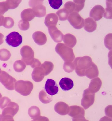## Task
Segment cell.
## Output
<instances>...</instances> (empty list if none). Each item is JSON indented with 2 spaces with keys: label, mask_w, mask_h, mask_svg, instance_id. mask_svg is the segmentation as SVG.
<instances>
[{
  "label": "cell",
  "mask_w": 112,
  "mask_h": 121,
  "mask_svg": "<svg viewBox=\"0 0 112 121\" xmlns=\"http://www.w3.org/2000/svg\"><path fill=\"white\" fill-rule=\"evenodd\" d=\"M55 50L65 61H73L75 59L73 49L62 43L57 44Z\"/></svg>",
  "instance_id": "6da1fadb"
},
{
  "label": "cell",
  "mask_w": 112,
  "mask_h": 121,
  "mask_svg": "<svg viewBox=\"0 0 112 121\" xmlns=\"http://www.w3.org/2000/svg\"><path fill=\"white\" fill-rule=\"evenodd\" d=\"M33 88V84L30 81L20 80L17 81L15 84V88L16 91L25 96L30 95Z\"/></svg>",
  "instance_id": "7a4b0ae2"
},
{
  "label": "cell",
  "mask_w": 112,
  "mask_h": 121,
  "mask_svg": "<svg viewBox=\"0 0 112 121\" xmlns=\"http://www.w3.org/2000/svg\"><path fill=\"white\" fill-rule=\"evenodd\" d=\"M43 0H30L29 5L32 8L35 17L41 18L46 15V7L43 5Z\"/></svg>",
  "instance_id": "3957f363"
},
{
  "label": "cell",
  "mask_w": 112,
  "mask_h": 121,
  "mask_svg": "<svg viewBox=\"0 0 112 121\" xmlns=\"http://www.w3.org/2000/svg\"><path fill=\"white\" fill-rule=\"evenodd\" d=\"M20 52L22 60L26 65L31 66L35 59L34 52L32 48L28 45H25L20 49Z\"/></svg>",
  "instance_id": "277c9868"
},
{
  "label": "cell",
  "mask_w": 112,
  "mask_h": 121,
  "mask_svg": "<svg viewBox=\"0 0 112 121\" xmlns=\"http://www.w3.org/2000/svg\"><path fill=\"white\" fill-rule=\"evenodd\" d=\"M76 71L77 72L83 71V70L88 69L92 65V59L88 56L76 58L75 61Z\"/></svg>",
  "instance_id": "5b68a950"
},
{
  "label": "cell",
  "mask_w": 112,
  "mask_h": 121,
  "mask_svg": "<svg viewBox=\"0 0 112 121\" xmlns=\"http://www.w3.org/2000/svg\"><path fill=\"white\" fill-rule=\"evenodd\" d=\"M0 82L6 89L9 90H13L14 89L16 80L7 72L2 71L0 74Z\"/></svg>",
  "instance_id": "8992f818"
},
{
  "label": "cell",
  "mask_w": 112,
  "mask_h": 121,
  "mask_svg": "<svg viewBox=\"0 0 112 121\" xmlns=\"http://www.w3.org/2000/svg\"><path fill=\"white\" fill-rule=\"evenodd\" d=\"M68 20L75 29H80L84 26L85 21L78 13L73 12L69 15Z\"/></svg>",
  "instance_id": "52a82bcc"
},
{
  "label": "cell",
  "mask_w": 112,
  "mask_h": 121,
  "mask_svg": "<svg viewBox=\"0 0 112 121\" xmlns=\"http://www.w3.org/2000/svg\"><path fill=\"white\" fill-rule=\"evenodd\" d=\"M6 41L8 45L14 47H18L22 42V37L18 32H13L6 36Z\"/></svg>",
  "instance_id": "ba28073f"
},
{
  "label": "cell",
  "mask_w": 112,
  "mask_h": 121,
  "mask_svg": "<svg viewBox=\"0 0 112 121\" xmlns=\"http://www.w3.org/2000/svg\"><path fill=\"white\" fill-rule=\"evenodd\" d=\"M19 109V106L18 104L11 102L3 110L2 116L13 117L18 113Z\"/></svg>",
  "instance_id": "9c48e42d"
},
{
  "label": "cell",
  "mask_w": 112,
  "mask_h": 121,
  "mask_svg": "<svg viewBox=\"0 0 112 121\" xmlns=\"http://www.w3.org/2000/svg\"><path fill=\"white\" fill-rule=\"evenodd\" d=\"M105 11V9L103 6L100 5H96L90 11V16L95 21H99L103 18Z\"/></svg>",
  "instance_id": "30bf717a"
},
{
  "label": "cell",
  "mask_w": 112,
  "mask_h": 121,
  "mask_svg": "<svg viewBox=\"0 0 112 121\" xmlns=\"http://www.w3.org/2000/svg\"><path fill=\"white\" fill-rule=\"evenodd\" d=\"M45 88L47 93L51 96L56 94L59 91L58 85L55 81L53 79H47Z\"/></svg>",
  "instance_id": "8fae6325"
},
{
  "label": "cell",
  "mask_w": 112,
  "mask_h": 121,
  "mask_svg": "<svg viewBox=\"0 0 112 121\" xmlns=\"http://www.w3.org/2000/svg\"><path fill=\"white\" fill-rule=\"evenodd\" d=\"M48 32L52 38L56 43H60L62 41L63 34L56 26L48 27Z\"/></svg>",
  "instance_id": "7c38bea8"
},
{
  "label": "cell",
  "mask_w": 112,
  "mask_h": 121,
  "mask_svg": "<svg viewBox=\"0 0 112 121\" xmlns=\"http://www.w3.org/2000/svg\"><path fill=\"white\" fill-rule=\"evenodd\" d=\"M32 36L34 41L39 45H43L47 42V36L42 32L40 31L35 32L33 33Z\"/></svg>",
  "instance_id": "4fadbf2b"
},
{
  "label": "cell",
  "mask_w": 112,
  "mask_h": 121,
  "mask_svg": "<svg viewBox=\"0 0 112 121\" xmlns=\"http://www.w3.org/2000/svg\"><path fill=\"white\" fill-rule=\"evenodd\" d=\"M59 84L61 89L65 91L71 89L74 86L73 81L70 78L66 77L61 79L59 82Z\"/></svg>",
  "instance_id": "5bb4252c"
},
{
  "label": "cell",
  "mask_w": 112,
  "mask_h": 121,
  "mask_svg": "<svg viewBox=\"0 0 112 121\" xmlns=\"http://www.w3.org/2000/svg\"><path fill=\"white\" fill-rule=\"evenodd\" d=\"M58 21V18L55 14L51 13L48 14L45 19V23L46 26H56Z\"/></svg>",
  "instance_id": "9a60e30c"
},
{
  "label": "cell",
  "mask_w": 112,
  "mask_h": 121,
  "mask_svg": "<svg viewBox=\"0 0 112 121\" xmlns=\"http://www.w3.org/2000/svg\"><path fill=\"white\" fill-rule=\"evenodd\" d=\"M45 74L40 66L34 68L32 72V78L36 82H39L43 79Z\"/></svg>",
  "instance_id": "2e32d148"
},
{
  "label": "cell",
  "mask_w": 112,
  "mask_h": 121,
  "mask_svg": "<svg viewBox=\"0 0 112 121\" xmlns=\"http://www.w3.org/2000/svg\"><path fill=\"white\" fill-rule=\"evenodd\" d=\"M84 28L87 32H92L96 29L97 24L96 22L91 18H88L85 19Z\"/></svg>",
  "instance_id": "e0dca14e"
},
{
  "label": "cell",
  "mask_w": 112,
  "mask_h": 121,
  "mask_svg": "<svg viewBox=\"0 0 112 121\" xmlns=\"http://www.w3.org/2000/svg\"><path fill=\"white\" fill-rule=\"evenodd\" d=\"M63 40L64 44L69 47L73 48L75 46L77 43L76 37L73 35L67 34L64 35Z\"/></svg>",
  "instance_id": "ac0fdd59"
},
{
  "label": "cell",
  "mask_w": 112,
  "mask_h": 121,
  "mask_svg": "<svg viewBox=\"0 0 112 121\" xmlns=\"http://www.w3.org/2000/svg\"><path fill=\"white\" fill-rule=\"evenodd\" d=\"M35 17V13L32 9L28 8L24 10L21 13L22 20L29 22L33 19Z\"/></svg>",
  "instance_id": "d6986e66"
},
{
  "label": "cell",
  "mask_w": 112,
  "mask_h": 121,
  "mask_svg": "<svg viewBox=\"0 0 112 121\" xmlns=\"http://www.w3.org/2000/svg\"><path fill=\"white\" fill-rule=\"evenodd\" d=\"M28 114L30 117L33 120L37 118L40 116V111L38 107L36 106H32L29 108Z\"/></svg>",
  "instance_id": "ffe728a7"
},
{
  "label": "cell",
  "mask_w": 112,
  "mask_h": 121,
  "mask_svg": "<svg viewBox=\"0 0 112 121\" xmlns=\"http://www.w3.org/2000/svg\"><path fill=\"white\" fill-rule=\"evenodd\" d=\"M41 68L43 71L45 75H48L53 70L54 65L50 61H46L41 65Z\"/></svg>",
  "instance_id": "44dd1931"
},
{
  "label": "cell",
  "mask_w": 112,
  "mask_h": 121,
  "mask_svg": "<svg viewBox=\"0 0 112 121\" xmlns=\"http://www.w3.org/2000/svg\"><path fill=\"white\" fill-rule=\"evenodd\" d=\"M26 65L23 61L21 60H17L13 65L14 69L16 72H20L24 71L25 69Z\"/></svg>",
  "instance_id": "7402d4cb"
},
{
  "label": "cell",
  "mask_w": 112,
  "mask_h": 121,
  "mask_svg": "<svg viewBox=\"0 0 112 121\" xmlns=\"http://www.w3.org/2000/svg\"><path fill=\"white\" fill-rule=\"evenodd\" d=\"M39 97L41 102L44 104L49 103L52 100L51 97L47 95L44 90L41 91L39 94Z\"/></svg>",
  "instance_id": "603a6c76"
},
{
  "label": "cell",
  "mask_w": 112,
  "mask_h": 121,
  "mask_svg": "<svg viewBox=\"0 0 112 121\" xmlns=\"http://www.w3.org/2000/svg\"><path fill=\"white\" fill-rule=\"evenodd\" d=\"M104 17L107 19H112V1H106V8Z\"/></svg>",
  "instance_id": "cb8c5ba5"
},
{
  "label": "cell",
  "mask_w": 112,
  "mask_h": 121,
  "mask_svg": "<svg viewBox=\"0 0 112 121\" xmlns=\"http://www.w3.org/2000/svg\"><path fill=\"white\" fill-rule=\"evenodd\" d=\"M56 13L58 16L59 19L61 21L66 20L69 15L68 12L64 8L62 9L58 10Z\"/></svg>",
  "instance_id": "d4e9b609"
},
{
  "label": "cell",
  "mask_w": 112,
  "mask_h": 121,
  "mask_svg": "<svg viewBox=\"0 0 112 121\" xmlns=\"http://www.w3.org/2000/svg\"><path fill=\"white\" fill-rule=\"evenodd\" d=\"M10 52L6 49L0 50V60L6 61L9 60L11 57Z\"/></svg>",
  "instance_id": "484cf974"
},
{
  "label": "cell",
  "mask_w": 112,
  "mask_h": 121,
  "mask_svg": "<svg viewBox=\"0 0 112 121\" xmlns=\"http://www.w3.org/2000/svg\"><path fill=\"white\" fill-rule=\"evenodd\" d=\"M14 25V21L12 18L10 17H6L4 18L3 26L7 29L12 28Z\"/></svg>",
  "instance_id": "4316f807"
},
{
  "label": "cell",
  "mask_w": 112,
  "mask_h": 121,
  "mask_svg": "<svg viewBox=\"0 0 112 121\" xmlns=\"http://www.w3.org/2000/svg\"><path fill=\"white\" fill-rule=\"evenodd\" d=\"M85 1V0H73V2L75 5V12L78 13L82 9L84 6Z\"/></svg>",
  "instance_id": "83f0119b"
},
{
  "label": "cell",
  "mask_w": 112,
  "mask_h": 121,
  "mask_svg": "<svg viewBox=\"0 0 112 121\" xmlns=\"http://www.w3.org/2000/svg\"><path fill=\"white\" fill-rule=\"evenodd\" d=\"M69 13H71L75 11V5L73 2L69 1L65 4L64 8Z\"/></svg>",
  "instance_id": "f1b7e54d"
},
{
  "label": "cell",
  "mask_w": 112,
  "mask_h": 121,
  "mask_svg": "<svg viewBox=\"0 0 112 121\" xmlns=\"http://www.w3.org/2000/svg\"><path fill=\"white\" fill-rule=\"evenodd\" d=\"M105 46L108 49H112V34L110 33L106 35L104 40Z\"/></svg>",
  "instance_id": "f546056e"
},
{
  "label": "cell",
  "mask_w": 112,
  "mask_h": 121,
  "mask_svg": "<svg viewBox=\"0 0 112 121\" xmlns=\"http://www.w3.org/2000/svg\"><path fill=\"white\" fill-rule=\"evenodd\" d=\"M9 9V6L7 0L0 2V15H4Z\"/></svg>",
  "instance_id": "4dcf8cb0"
},
{
  "label": "cell",
  "mask_w": 112,
  "mask_h": 121,
  "mask_svg": "<svg viewBox=\"0 0 112 121\" xmlns=\"http://www.w3.org/2000/svg\"><path fill=\"white\" fill-rule=\"evenodd\" d=\"M48 2L50 6L54 9H58L62 4V0H49Z\"/></svg>",
  "instance_id": "1f68e13d"
},
{
  "label": "cell",
  "mask_w": 112,
  "mask_h": 121,
  "mask_svg": "<svg viewBox=\"0 0 112 121\" xmlns=\"http://www.w3.org/2000/svg\"><path fill=\"white\" fill-rule=\"evenodd\" d=\"M19 28L22 31H26L28 30L30 28V23L28 22L20 20L18 23Z\"/></svg>",
  "instance_id": "d6a6232c"
},
{
  "label": "cell",
  "mask_w": 112,
  "mask_h": 121,
  "mask_svg": "<svg viewBox=\"0 0 112 121\" xmlns=\"http://www.w3.org/2000/svg\"><path fill=\"white\" fill-rule=\"evenodd\" d=\"M7 1L9 6V9H14L19 6L22 0H8Z\"/></svg>",
  "instance_id": "836d02e7"
},
{
  "label": "cell",
  "mask_w": 112,
  "mask_h": 121,
  "mask_svg": "<svg viewBox=\"0 0 112 121\" xmlns=\"http://www.w3.org/2000/svg\"><path fill=\"white\" fill-rule=\"evenodd\" d=\"M11 102V100L9 98L6 97H3L0 100V108L4 109Z\"/></svg>",
  "instance_id": "e575fe53"
},
{
  "label": "cell",
  "mask_w": 112,
  "mask_h": 121,
  "mask_svg": "<svg viewBox=\"0 0 112 121\" xmlns=\"http://www.w3.org/2000/svg\"><path fill=\"white\" fill-rule=\"evenodd\" d=\"M64 69L68 71H71L74 69V66L72 63L68 62L65 63L64 65Z\"/></svg>",
  "instance_id": "d590c367"
},
{
  "label": "cell",
  "mask_w": 112,
  "mask_h": 121,
  "mask_svg": "<svg viewBox=\"0 0 112 121\" xmlns=\"http://www.w3.org/2000/svg\"><path fill=\"white\" fill-rule=\"evenodd\" d=\"M41 65V63L39 60L37 59H34V61L31 66L33 68H35L40 66Z\"/></svg>",
  "instance_id": "8d00e7d4"
},
{
  "label": "cell",
  "mask_w": 112,
  "mask_h": 121,
  "mask_svg": "<svg viewBox=\"0 0 112 121\" xmlns=\"http://www.w3.org/2000/svg\"><path fill=\"white\" fill-rule=\"evenodd\" d=\"M4 35L2 33H0V45L3 43L4 42Z\"/></svg>",
  "instance_id": "74e56055"
},
{
  "label": "cell",
  "mask_w": 112,
  "mask_h": 121,
  "mask_svg": "<svg viewBox=\"0 0 112 121\" xmlns=\"http://www.w3.org/2000/svg\"><path fill=\"white\" fill-rule=\"evenodd\" d=\"M4 17L2 15H0V26L3 25L4 20Z\"/></svg>",
  "instance_id": "f35d334b"
},
{
  "label": "cell",
  "mask_w": 112,
  "mask_h": 121,
  "mask_svg": "<svg viewBox=\"0 0 112 121\" xmlns=\"http://www.w3.org/2000/svg\"><path fill=\"white\" fill-rule=\"evenodd\" d=\"M2 98V95H1V94L0 93V99H1V98Z\"/></svg>",
  "instance_id": "ab89813d"
},
{
  "label": "cell",
  "mask_w": 112,
  "mask_h": 121,
  "mask_svg": "<svg viewBox=\"0 0 112 121\" xmlns=\"http://www.w3.org/2000/svg\"><path fill=\"white\" fill-rule=\"evenodd\" d=\"M2 72L1 69V68H0V74Z\"/></svg>",
  "instance_id": "60d3db41"
}]
</instances>
